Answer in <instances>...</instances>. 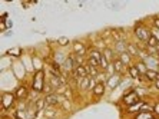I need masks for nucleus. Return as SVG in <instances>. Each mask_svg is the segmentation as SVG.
<instances>
[{"instance_id": "27", "label": "nucleus", "mask_w": 159, "mask_h": 119, "mask_svg": "<svg viewBox=\"0 0 159 119\" xmlns=\"http://www.w3.org/2000/svg\"><path fill=\"white\" fill-rule=\"evenodd\" d=\"M149 27H151V34H152V37H155L156 40L159 42V29H158V27L151 26V25H149Z\"/></svg>"}, {"instance_id": "35", "label": "nucleus", "mask_w": 159, "mask_h": 119, "mask_svg": "<svg viewBox=\"0 0 159 119\" xmlns=\"http://www.w3.org/2000/svg\"><path fill=\"white\" fill-rule=\"evenodd\" d=\"M152 86H153V88H155L156 90H159V80H156V82H153V85H152Z\"/></svg>"}, {"instance_id": "26", "label": "nucleus", "mask_w": 159, "mask_h": 119, "mask_svg": "<svg viewBox=\"0 0 159 119\" xmlns=\"http://www.w3.org/2000/svg\"><path fill=\"white\" fill-rule=\"evenodd\" d=\"M63 108V111H70L72 109V102L69 101V99H65V101L62 102V105H60Z\"/></svg>"}, {"instance_id": "28", "label": "nucleus", "mask_w": 159, "mask_h": 119, "mask_svg": "<svg viewBox=\"0 0 159 119\" xmlns=\"http://www.w3.org/2000/svg\"><path fill=\"white\" fill-rule=\"evenodd\" d=\"M151 26L158 27V29H159V16L158 15H156V16H152V17H151Z\"/></svg>"}, {"instance_id": "16", "label": "nucleus", "mask_w": 159, "mask_h": 119, "mask_svg": "<svg viewBox=\"0 0 159 119\" xmlns=\"http://www.w3.org/2000/svg\"><path fill=\"white\" fill-rule=\"evenodd\" d=\"M118 57H119V59H120V62H122V63L125 65L126 67H129L130 65H133V63H135V62H133V57H132V56H130L128 52L122 53V55H119Z\"/></svg>"}, {"instance_id": "19", "label": "nucleus", "mask_w": 159, "mask_h": 119, "mask_svg": "<svg viewBox=\"0 0 159 119\" xmlns=\"http://www.w3.org/2000/svg\"><path fill=\"white\" fill-rule=\"evenodd\" d=\"M135 66H136V69H138V72L141 75H146V72H148V67H146V65H145V62L143 60H141V59H138L136 62H135Z\"/></svg>"}, {"instance_id": "8", "label": "nucleus", "mask_w": 159, "mask_h": 119, "mask_svg": "<svg viewBox=\"0 0 159 119\" xmlns=\"http://www.w3.org/2000/svg\"><path fill=\"white\" fill-rule=\"evenodd\" d=\"M88 48L85 46V43H82V42H73V45H72V53H75V55L78 56H85L88 55Z\"/></svg>"}, {"instance_id": "36", "label": "nucleus", "mask_w": 159, "mask_h": 119, "mask_svg": "<svg viewBox=\"0 0 159 119\" xmlns=\"http://www.w3.org/2000/svg\"><path fill=\"white\" fill-rule=\"evenodd\" d=\"M153 119H158V118H156V116H155V118H153Z\"/></svg>"}, {"instance_id": "20", "label": "nucleus", "mask_w": 159, "mask_h": 119, "mask_svg": "<svg viewBox=\"0 0 159 119\" xmlns=\"http://www.w3.org/2000/svg\"><path fill=\"white\" fill-rule=\"evenodd\" d=\"M142 103H143V101H141V102H138L136 105H132V106H128L126 108V113H139L141 112V108H142Z\"/></svg>"}, {"instance_id": "29", "label": "nucleus", "mask_w": 159, "mask_h": 119, "mask_svg": "<svg viewBox=\"0 0 159 119\" xmlns=\"http://www.w3.org/2000/svg\"><path fill=\"white\" fill-rule=\"evenodd\" d=\"M158 43H159V42L156 40L155 37H151V39L148 40V43H146V46H149V48H156V46H158Z\"/></svg>"}, {"instance_id": "15", "label": "nucleus", "mask_w": 159, "mask_h": 119, "mask_svg": "<svg viewBox=\"0 0 159 119\" xmlns=\"http://www.w3.org/2000/svg\"><path fill=\"white\" fill-rule=\"evenodd\" d=\"M126 73H128L129 79H132V80H138V79H139V76H141V73L138 72V69H136V66H135V65H130V66L126 69Z\"/></svg>"}, {"instance_id": "13", "label": "nucleus", "mask_w": 159, "mask_h": 119, "mask_svg": "<svg viewBox=\"0 0 159 119\" xmlns=\"http://www.w3.org/2000/svg\"><path fill=\"white\" fill-rule=\"evenodd\" d=\"M102 55H103L105 57H106L109 63H112V62H113V60H115L116 57H118V56L115 55V52H113L112 46H106V48H105L103 50H102Z\"/></svg>"}, {"instance_id": "32", "label": "nucleus", "mask_w": 159, "mask_h": 119, "mask_svg": "<svg viewBox=\"0 0 159 119\" xmlns=\"http://www.w3.org/2000/svg\"><path fill=\"white\" fill-rule=\"evenodd\" d=\"M6 27H7V30H11V27H13V22L11 20H6Z\"/></svg>"}, {"instance_id": "3", "label": "nucleus", "mask_w": 159, "mask_h": 119, "mask_svg": "<svg viewBox=\"0 0 159 119\" xmlns=\"http://www.w3.org/2000/svg\"><path fill=\"white\" fill-rule=\"evenodd\" d=\"M141 101H142V98L136 93L135 88H130L129 90H126L122 96V102L125 103L126 108H128V106H132V105H136L138 102H141Z\"/></svg>"}, {"instance_id": "33", "label": "nucleus", "mask_w": 159, "mask_h": 119, "mask_svg": "<svg viewBox=\"0 0 159 119\" xmlns=\"http://www.w3.org/2000/svg\"><path fill=\"white\" fill-rule=\"evenodd\" d=\"M3 34H4L6 37H11V36H13V30H6Z\"/></svg>"}, {"instance_id": "17", "label": "nucleus", "mask_w": 159, "mask_h": 119, "mask_svg": "<svg viewBox=\"0 0 159 119\" xmlns=\"http://www.w3.org/2000/svg\"><path fill=\"white\" fill-rule=\"evenodd\" d=\"M85 69H86V73H88V76H90V78H95V79H96L98 75L100 73V69L90 66L89 63H85Z\"/></svg>"}, {"instance_id": "25", "label": "nucleus", "mask_w": 159, "mask_h": 119, "mask_svg": "<svg viewBox=\"0 0 159 119\" xmlns=\"http://www.w3.org/2000/svg\"><path fill=\"white\" fill-rule=\"evenodd\" d=\"M57 45L65 48V46L70 45V40H69V37H66V36H60L59 39H57Z\"/></svg>"}, {"instance_id": "9", "label": "nucleus", "mask_w": 159, "mask_h": 119, "mask_svg": "<svg viewBox=\"0 0 159 119\" xmlns=\"http://www.w3.org/2000/svg\"><path fill=\"white\" fill-rule=\"evenodd\" d=\"M128 43H129L128 40H119V42H115V43H113V46H112V49H113L115 55H116V56H119V55H122V53H125L126 50H128Z\"/></svg>"}, {"instance_id": "23", "label": "nucleus", "mask_w": 159, "mask_h": 119, "mask_svg": "<svg viewBox=\"0 0 159 119\" xmlns=\"http://www.w3.org/2000/svg\"><path fill=\"white\" fill-rule=\"evenodd\" d=\"M145 76H146L149 82L153 85V82H156V79H158V72H155V71H148Z\"/></svg>"}, {"instance_id": "7", "label": "nucleus", "mask_w": 159, "mask_h": 119, "mask_svg": "<svg viewBox=\"0 0 159 119\" xmlns=\"http://www.w3.org/2000/svg\"><path fill=\"white\" fill-rule=\"evenodd\" d=\"M29 95H30V92H29V89H27L26 85L17 86V88H16V90H15V96H16V99H17L19 102L26 101L27 98H29Z\"/></svg>"}, {"instance_id": "34", "label": "nucleus", "mask_w": 159, "mask_h": 119, "mask_svg": "<svg viewBox=\"0 0 159 119\" xmlns=\"http://www.w3.org/2000/svg\"><path fill=\"white\" fill-rule=\"evenodd\" d=\"M7 16H9V13H6V11H4L3 15H2V22H6V19H7Z\"/></svg>"}, {"instance_id": "31", "label": "nucleus", "mask_w": 159, "mask_h": 119, "mask_svg": "<svg viewBox=\"0 0 159 119\" xmlns=\"http://www.w3.org/2000/svg\"><path fill=\"white\" fill-rule=\"evenodd\" d=\"M153 115L159 116V101L153 102Z\"/></svg>"}, {"instance_id": "5", "label": "nucleus", "mask_w": 159, "mask_h": 119, "mask_svg": "<svg viewBox=\"0 0 159 119\" xmlns=\"http://www.w3.org/2000/svg\"><path fill=\"white\" fill-rule=\"evenodd\" d=\"M122 82H123L122 75L115 73V75H112V76H109V79H107V82H106V86L111 90H115V89H118L119 86L122 85Z\"/></svg>"}, {"instance_id": "6", "label": "nucleus", "mask_w": 159, "mask_h": 119, "mask_svg": "<svg viewBox=\"0 0 159 119\" xmlns=\"http://www.w3.org/2000/svg\"><path fill=\"white\" fill-rule=\"evenodd\" d=\"M98 83V80L95 78H90V76H86L78 83V88L80 90H90L95 88V85Z\"/></svg>"}, {"instance_id": "14", "label": "nucleus", "mask_w": 159, "mask_h": 119, "mask_svg": "<svg viewBox=\"0 0 159 119\" xmlns=\"http://www.w3.org/2000/svg\"><path fill=\"white\" fill-rule=\"evenodd\" d=\"M102 50H100L99 48H92V49H89V52H88V57H90V59H95L98 60V62H100V59H102Z\"/></svg>"}, {"instance_id": "10", "label": "nucleus", "mask_w": 159, "mask_h": 119, "mask_svg": "<svg viewBox=\"0 0 159 119\" xmlns=\"http://www.w3.org/2000/svg\"><path fill=\"white\" fill-rule=\"evenodd\" d=\"M126 52L129 53L133 59L138 60V59H139V55H141V46L136 45V43L129 42V43H128V50H126Z\"/></svg>"}, {"instance_id": "1", "label": "nucleus", "mask_w": 159, "mask_h": 119, "mask_svg": "<svg viewBox=\"0 0 159 119\" xmlns=\"http://www.w3.org/2000/svg\"><path fill=\"white\" fill-rule=\"evenodd\" d=\"M133 36L136 37V40L139 42V45L148 43V40L152 37L149 25H145V23H142V22H136L135 26H133Z\"/></svg>"}, {"instance_id": "12", "label": "nucleus", "mask_w": 159, "mask_h": 119, "mask_svg": "<svg viewBox=\"0 0 159 119\" xmlns=\"http://www.w3.org/2000/svg\"><path fill=\"white\" fill-rule=\"evenodd\" d=\"M112 65H113V71H115V73L122 75V76L126 73V69H128V67H126L125 65L120 62V59H119V57H116V59L112 62Z\"/></svg>"}, {"instance_id": "18", "label": "nucleus", "mask_w": 159, "mask_h": 119, "mask_svg": "<svg viewBox=\"0 0 159 119\" xmlns=\"http://www.w3.org/2000/svg\"><path fill=\"white\" fill-rule=\"evenodd\" d=\"M44 119H56V106H48L43 111Z\"/></svg>"}, {"instance_id": "21", "label": "nucleus", "mask_w": 159, "mask_h": 119, "mask_svg": "<svg viewBox=\"0 0 159 119\" xmlns=\"http://www.w3.org/2000/svg\"><path fill=\"white\" fill-rule=\"evenodd\" d=\"M23 53L22 48H13V49H9L7 52H6V55L7 56H11V57H20Z\"/></svg>"}, {"instance_id": "11", "label": "nucleus", "mask_w": 159, "mask_h": 119, "mask_svg": "<svg viewBox=\"0 0 159 119\" xmlns=\"http://www.w3.org/2000/svg\"><path fill=\"white\" fill-rule=\"evenodd\" d=\"M105 90H106V83L105 82H98L96 85H95V88L92 89V95L95 98H102L105 95Z\"/></svg>"}, {"instance_id": "24", "label": "nucleus", "mask_w": 159, "mask_h": 119, "mask_svg": "<svg viewBox=\"0 0 159 119\" xmlns=\"http://www.w3.org/2000/svg\"><path fill=\"white\" fill-rule=\"evenodd\" d=\"M155 115L153 113H146V112H139L135 115V119H153Z\"/></svg>"}, {"instance_id": "30", "label": "nucleus", "mask_w": 159, "mask_h": 119, "mask_svg": "<svg viewBox=\"0 0 159 119\" xmlns=\"http://www.w3.org/2000/svg\"><path fill=\"white\" fill-rule=\"evenodd\" d=\"M106 7L112 9V10H119V9H120V4L119 3H106Z\"/></svg>"}, {"instance_id": "22", "label": "nucleus", "mask_w": 159, "mask_h": 119, "mask_svg": "<svg viewBox=\"0 0 159 119\" xmlns=\"http://www.w3.org/2000/svg\"><path fill=\"white\" fill-rule=\"evenodd\" d=\"M141 112H146V113H153V103H149V102H145L142 103Z\"/></svg>"}, {"instance_id": "2", "label": "nucleus", "mask_w": 159, "mask_h": 119, "mask_svg": "<svg viewBox=\"0 0 159 119\" xmlns=\"http://www.w3.org/2000/svg\"><path fill=\"white\" fill-rule=\"evenodd\" d=\"M46 80H48V79H46V72H44V69H37L33 73V79H32V89L39 93H43Z\"/></svg>"}, {"instance_id": "4", "label": "nucleus", "mask_w": 159, "mask_h": 119, "mask_svg": "<svg viewBox=\"0 0 159 119\" xmlns=\"http://www.w3.org/2000/svg\"><path fill=\"white\" fill-rule=\"evenodd\" d=\"M15 92H3L2 93V111H10L16 103Z\"/></svg>"}]
</instances>
